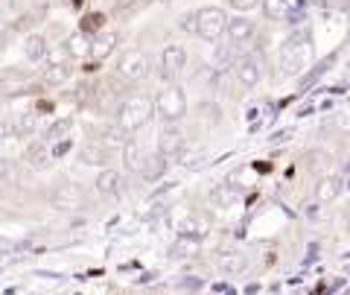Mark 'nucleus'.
Returning a JSON list of instances; mask_svg holds the SVG:
<instances>
[{"instance_id":"obj_10","label":"nucleus","mask_w":350,"mask_h":295,"mask_svg":"<svg viewBox=\"0 0 350 295\" xmlns=\"http://www.w3.org/2000/svg\"><path fill=\"white\" fill-rule=\"evenodd\" d=\"M228 38H231V44H248L251 38H254V32H257V24L254 21H248V18H228Z\"/></svg>"},{"instance_id":"obj_21","label":"nucleus","mask_w":350,"mask_h":295,"mask_svg":"<svg viewBox=\"0 0 350 295\" xmlns=\"http://www.w3.org/2000/svg\"><path fill=\"white\" fill-rule=\"evenodd\" d=\"M24 56H27L29 62H44V59L50 56L47 38H44V36H29V38L24 41Z\"/></svg>"},{"instance_id":"obj_3","label":"nucleus","mask_w":350,"mask_h":295,"mask_svg":"<svg viewBox=\"0 0 350 295\" xmlns=\"http://www.w3.org/2000/svg\"><path fill=\"white\" fill-rule=\"evenodd\" d=\"M155 108H158V114L163 117V123H178V120L187 114V94H184L181 85L172 82L158 94Z\"/></svg>"},{"instance_id":"obj_1","label":"nucleus","mask_w":350,"mask_h":295,"mask_svg":"<svg viewBox=\"0 0 350 295\" xmlns=\"http://www.w3.org/2000/svg\"><path fill=\"white\" fill-rule=\"evenodd\" d=\"M152 114H155V100L152 97H129L117 112V126L126 135H135L149 123Z\"/></svg>"},{"instance_id":"obj_2","label":"nucleus","mask_w":350,"mask_h":295,"mask_svg":"<svg viewBox=\"0 0 350 295\" xmlns=\"http://www.w3.org/2000/svg\"><path fill=\"white\" fill-rule=\"evenodd\" d=\"M312 50H310V38L306 36H292L289 41H283L280 47V70L283 76H295L306 68V62H310Z\"/></svg>"},{"instance_id":"obj_23","label":"nucleus","mask_w":350,"mask_h":295,"mask_svg":"<svg viewBox=\"0 0 350 295\" xmlns=\"http://www.w3.org/2000/svg\"><path fill=\"white\" fill-rule=\"evenodd\" d=\"M338 193H342V181L333 179V176L321 179L319 184H315V199H319V202H333Z\"/></svg>"},{"instance_id":"obj_25","label":"nucleus","mask_w":350,"mask_h":295,"mask_svg":"<svg viewBox=\"0 0 350 295\" xmlns=\"http://www.w3.org/2000/svg\"><path fill=\"white\" fill-rule=\"evenodd\" d=\"M64 53H68L70 59H85L88 53H91V41H88V36H73V38H68L64 41Z\"/></svg>"},{"instance_id":"obj_27","label":"nucleus","mask_w":350,"mask_h":295,"mask_svg":"<svg viewBox=\"0 0 350 295\" xmlns=\"http://www.w3.org/2000/svg\"><path fill=\"white\" fill-rule=\"evenodd\" d=\"M12 123H15V135H18V138H27V135L36 132V126H38V114H36V112H24L18 120H12Z\"/></svg>"},{"instance_id":"obj_7","label":"nucleus","mask_w":350,"mask_h":295,"mask_svg":"<svg viewBox=\"0 0 350 295\" xmlns=\"http://www.w3.org/2000/svg\"><path fill=\"white\" fill-rule=\"evenodd\" d=\"M184 68H187V50H184L181 44L163 47V53H161V79L172 85L184 73Z\"/></svg>"},{"instance_id":"obj_24","label":"nucleus","mask_w":350,"mask_h":295,"mask_svg":"<svg viewBox=\"0 0 350 295\" xmlns=\"http://www.w3.org/2000/svg\"><path fill=\"white\" fill-rule=\"evenodd\" d=\"M18 181H21V167H18V161L0 158V184H3V188H15Z\"/></svg>"},{"instance_id":"obj_18","label":"nucleus","mask_w":350,"mask_h":295,"mask_svg":"<svg viewBox=\"0 0 350 295\" xmlns=\"http://www.w3.org/2000/svg\"><path fill=\"white\" fill-rule=\"evenodd\" d=\"M120 158H123L126 172H140V164H144V152H140V144L135 138H129L123 149H120Z\"/></svg>"},{"instance_id":"obj_29","label":"nucleus","mask_w":350,"mask_h":295,"mask_svg":"<svg viewBox=\"0 0 350 295\" xmlns=\"http://www.w3.org/2000/svg\"><path fill=\"white\" fill-rule=\"evenodd\" d=\"M103 24H105V15H100V12H94V15H88L85 21H82V36H88V32H100L103 29Z\"/></svg>"},{"instance_id":"obj_28","label":"nucleus","mask_w":350,"mask_h":295,"mask_svg":"<svg viewBox=\"0 0 350 295\" xmlns=\"http://www.w3.org/2000/svg\"><path fill=\"white\" fill-rule=\"evenodd\" d=\"M211 199H213L219 207H231V205L237 202V190L228 188V184H222V188H216V190L211 193Z\"/></svg>"},{"instance_id":"obj_26","label":"nucleus","mask_w":350,"mask_h":295,"mask_svg":"<svg viewBox=\"0 0 350 295\" xmlns=\"http://www.w3.org/2000/svg\"><path fill=\"white\" fill-rule=\"evenodd\" d=\"M260 3L269 21H283L289 15V0H260Z\"/></svg>"},{"instance_id":"obj_4","label":"nucleus","mask_w":350,"mask_h":295,"mask_svg":"<svg viewBox=\"0 0 350 295\" xmlns=\"http://www.w3.org/2000/svg\"><path fill=\"white\" fill-rule=\"evenodd\" d=\"M228 29V12L219 6H202L196 12V36L204 41H216Z\"/></svg>"},{"instance_id":"obj_11","label":"nucleus","mask_w":350,"mask_h":295,"mask_svg":"<svg viewBox=\"0 0 350 295\" xmlns=\"http://www.w3.org/2000/svg\"><path fill=\"white\" fill-rule=\"evenodd\" d=\"M24 161L29 170H47L53 164V155H50V146L44 144V140H36V144H29L27 152H24Z\"/></svg>"},{"instance_id":"obj_6","label":"nucleus","mask_w":350,"mask_h":295,"mask_svg":"<svg viewBox=\"0 0 350 295\" xmlns=\"http://www.w3.org/2000/svg\"><path fill=\"white\" fill-rule=\"evenodd\" d=\"M50 202H53V207H59V211H76V207H85L88 193H85L82 184H76V181H62V184H56V188H53Z\"/></svg>"},{"instance_id":"obj_20","label":"nucleus","mask_w":350,"mask_h":295,"mask_svg":"<svg viewBox=\"0 0 350 295\" xmlns=\"http://www.w3.org/2000/svg\"><path fill=\"white\" fill-rule=\"evenodd\" d=\"M27 79H32V70H24V68H6L0 70V91H15L21 88Z\"/></svg>"},{"instance_id":"obj_34","label":"nucleus","mask_w":350,"mask_h":295,"mask_svg":"<svg viewBox=\"0 0 350 295\" xmlns=\"http://www.w3.org/2000/svg\"><path fill=\"white\" fill-rule=\"evenodd\" d=\"M3 47H6V32L0 29V50H3Z\"/></svg>"},{"instance_id":"obj_32","label":"nucleus","mask_w":350,"mask_h":295,"mask_svg":"<svg viewBox=\"0 0 350 295\" xmlns=\"http://www.w3.org/2000/svg\"><path fill=\"white\" fill-rule=\"evenodd\" d=\"M228 3H231V6L237 9V12H248V9H254V6L260 3V0H228Z\"/></svg>"},{"instance_id":"obj_15","label":"nucleus","mask_w":350,"mask_h":295,"mask_svg":"<svg viewBox=\"0 0 350 295\" xmlns=\"http://www.w3.org/2000/svg\"><path fill=\"white\" fill-rule=\"evenodd\" d=\"M163 172H167V158L161 152H152V155H144V164H140V176L146 181H158Z\"/></svg>"},{"instance_id":"obj_22","label":"nucleus","mask_w":350,"mask_h":295,"mask_svg":"<svg viewBox=\"0 0 350 295\" xmlns=\"http://www.w3.org/2000/svg\"><path fill=\"white\" fill-rule=\"evenodd\" d=\"M129 138H131V135H126V132H123V129H120L117 123H111V126H105V129H103V138L96 140V144H103L105 149H114V146L123 149V144H126Z\"/></svg>"},{"instance_id":"obj_30","label":"nucleus","mask_w":350,"mask_h":295,"mask_svg":"<svg viewBox=\"0 0 350 295\" xmlns=\"http://www.w3.org/2000/svg\"><path fill=\"white\" fill-rule=\"evenodd\" d=\"M12 138H18L15 135V123H12V120H6V117H0V146L9 144Z\"/></svg>"},{"instance_id":"obj_5","label":"nucleus","mask_w":350,"mask_h":295,"mask_svg":"<svg viewBox=\"0 0 350 295\" xmlns=\"http://www.w3.org/2000/svg\"><path fill=\"white\" fill-rule=\"evenodd\" d=\"M152 73V62L144 50H126L117 62V76L126 82H144Z\"/></svg>"},{"instance_id":"obj_16","label":"nucleus","mask_w":350,"mask_h":295,"mask_svg":"<svg viewBox=\"0 0 350 295\" xmlns=\"http://www.w3.org/2000/svg\"><path fill=\"white\" fill-rule=\"evenodd\" d=\"M73 64L70 62H53V64H47V70H44V76H41V82L44 85H64L73 76Z\"/></svg>"},{"instance_id":"obj_12","label":"nucleus","mask_w":350,"mask_h":295,"mask_svg":"<svg viewBox=\"0 0 350 295\" xmlns=\"http://www.w3.org/2000/svg\"><path fill=\"white\" fill-rule=\"evenodd\" d=\"M117 47V32H100L94 41H91V53H88V59L100 64L103 59H108Z\"/></svg>"},{"instance_id":"obj_17","label":"nucleus","mask_w":350,"mask_h":295,"mask_svg":"<svg viewBox=\"0 0 350 295\" xmlns=\"http://www.w3.org/2000/svg\"><path fill=\"white\" fill-rule=\"evenodd\" d=\"M216 266L222 269L225 275H239V272H245L248 257L239 255V251H222V255L216 257Z\"/></svg>"},{"instance_id":"obj_13","label":"nucleus","mask_w":350,"mask_h":295,"mask_svg":"<svg viewBox=\"0 0 350 295\" xmlns=\"http://www.w3.org/2000/svg\"><path fill=\"white\" fill-rule=\"evenodd\" d=\"M94 184H96V193L100 196H117L123 190V172H117L114 167H105Z\"/></svg>"},{"instance_id":"obj_19","label":"nucleus","mask_w":350,"mask_h":295,"mask_svg":"<svg viewBox=\"0 0 350 295\" xmlns=\"http://www.w3.org/2000/svg\"><path fill=\"white\" fill-rule=\"evenodd\" d=\"M79 161L82 164H96V167L105 170V164L111 161V149H105L103 144H85L79 149Z\"/></svg>"},{"instance_id":"obj_9","label":"nucleus","mask_w":350,"mask_h":295,"mask_svg":"<svg viewBox=\"0 0 350 295\" xmlns=\"http://www.w3.org/2000/svg\"><path fill=\"white\" fill-rule=\"evenodd\" d=\"M231 68H234V76H237V82L243 85V88H257L260 79H262L260 62L254 56H239Z\"/></svg>"},{"instance_id":"obj_14","label":"nucleus","mask_w":350,"mask_h":295,"mask_svg":"<svg viewBox=\"0 0 350 295\" xmlns=\"http://www.w3.org/2000/svg\"><path fill=\"white\" fill-rule=\"evenodd\" d=\"M73 132V117H59L53 120V123L44 129V144H59V140H68Z\"/></svg>"},{"instance_id":"obj_8","label":"nucleus","mask_w":350,"mask_h":295,"mask_svg":"<svg viewBox=\"0 0 350 295\" xmlns=\"http://www.w3.org/2000/svg\"><path fill=\"white\" fill-rule=\"evenodd\" d=\"M158 152L167 161L178 158L181 152H184V135H181V129L175 126V123H167V126L161 129V135H158Z\"/></svg>"},{"instance_id":"obj_33","label":"nucleus","mask_w":350,"mask_h":295,"mask_svg":"<svg viewBox=\"0 0 350 295\" xmlns=\"http://www.w3.org/2000/svg\"><path fill=\"white\" fill-rule=\"evenodd\" d=\"M181 29H190V32H196V12L181 18Z\"/></svg>"},{"instance_id":"obj_31","label":"nucleus","mask_w":350,"mask_h":295,"mask_svg":"<svg viewBox=\"0 0 350 295\" xmlns=\"http://www.w3.org/2000/svg\"><path fill=\"white\" fill-rule=\"evenodd\" d=\"M68 152H70V140H59V144H53L50 155H53V161H56V158H62V155H68Z\"/></svg>"}]
</instances>
